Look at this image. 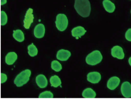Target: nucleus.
<instances>
[{"instance_id":"obj_1","label":"nucleus","mask_w":131,"mask_h":99,"mask_svg":"<svg viewBox=\"0 0 131 99\" xmlns=\"http://www.w3.org/2000/svg\"><path fill=\"white\" fill-rule=\"evenodd\" d=\"M74 7L77 13L82 17H88L90 14L91 5L89 0H75Z\"/></svg>"},{"instance_id":"obj_2","label":"nucleus","mask_w":131,"mask_h":99,"mask_svg":"<svg viewBox=\"0 0 131 99\" xmlns=\"http://www.w3.org/2000/svg\"><path fill=\"white\" fill-rule=\"evenodd\" d=\"M31 74V71L29 70L23 71L17 76L14 80V84L17 86H22L29 80Z\"/></svg>"},{"instance_id":"obj_3","label":"nucleus","mask_w":131,"mask_h":99,"mask_svg":"<svg viewBox=\"0 0 131 99\" xmlns=\"http://www.w3.org/2000/svg\"><path fill=\"white\" fill-rule=\"evenodd\" d=\"M103 56L100 51H94L89 54L86 58V62L89 65L95 66L102 61Z\"/></svg>"},{"instance_id":"obj_4","label":"nucleus","mask_w":131,"mask_h":99,"mask_svg":"<svg viewBox=\"0 0 131 99\" xmlns=\"http://www.w3.org/2000/svg\"><path fill=\"white\" fill-rule=\"evenodd\" d=\"M56 26L58 30L63 31L66 30L68 25V20L66 15L59 14L57 16Z\"/></svg>"},{"instance_id":"obj_5","label":"nucleus","mask_w":131,"mask_h":99,"mask_svg":"<svg viewBox=\"0 0 131 99\" xmlns=\"http://www.w3.org/2000/svg\"><path fill=\"white\" fill-rule=\"evenodd\" d=\"M34 16L33 14V9L29 8L27 11L24 23V26L26 29H29L32 23H33Z\"/></svg>"},{"instance_id":"obj_6","label":"nucleus","mask_w":131,"mask_h":99,"mask_svg":"<svg viewBox=\"0 0 131 99\" xmlns=\"http://www.w3.org/2000/svg\"><path fill=\"white\" fill-rule=\"evenodd\" d=\"M111 54L113 57L119 60H122L125 57V54L123 49L118 46H115L112 48Z\"/></svg>"},{"instance_id":"obj_7","label":"nucleus","mask_w":131,"mask_h":99,"mask_svg":"<svg viewBox=\"0 0 131 99\" xmlns=\"http://www.w3.org/2000/svg\"><path fill=\"white\" fill-rule=\"evenodd\" d=\"M121 91L123 96L126 98L131 97V84L129 82L126 81L121 86Z\"/></svg>"},{"instance_id":"obj_8","label":"nucleus","mask_w":131,"mask_h":99,"mask_svg":"<svg viewBox=\"0 0 131 99\" xmlns=\"http://www.w3.org/2000/svg\"><path fill=\"white\" fill-rule=\"evenodd\" d=\"M87 79L88 81L92 83H98L101 80V75L99 72H90L87 75Z\"/></svg>"},{"instance_id":"obj_9","label":"nucleus","mask_w":131,"mask_h":99,"mask_svg":"<svg viewBox=\"0 0 131 99\" xmlns=\"http://www.w3.org/2000/svg\"><path fill=\"white\" fill-rule=\"evenodd\" d=\"M34 35L37 38H42L43 37L45 33V27L42 24H38L34 28Z\"/></svg>"},{"instance_id":"obj_10","label":"nucleus","mask_w":131,"mask_h":99,"mask_svg":"<svg viewBox=\"0 0 131 99\" xmlns=\"http://www.w3.org/2000/svg\"><path fill=\"white\" fill-rule=\"evenodd\" d=\"M120 82V79L117 77H111L107 82V87L109 90H113L119 86Z\"/></svg>"},{"instance_id":"obj_11","label":"nucleus","mask_w":131,"mask_h":99,"mask_svg":"<svg viewBox=\"0 0 131 99\" xmlns=\"http://www.w3.org/2000/svg\"><path fill=\"white\" fill-rule=\"evenodd\" d=\"M71 53L69 51L60 50L57 52V58L61 61H66L71 56Z\"/></svg>"},{"instance_id":"obj_12","label":"nucleus","mask_w":131,"mask_h":99,"mask_svg":"<svg viewBox=\"0 0 131 99\" xmlns=\"http://www.w3.org/2000/svg\"><path fill=\"white\" fill-rule=\"evenodd\" d=\"M36 82L38 86L41 88H45L48 84L46 77L43 74H39L36 77Z\"/></svg>"},{"instance_id":"obj_13","label":"nucleus","mask_w":131,"mask_h":99,"mask_svg":"<svg viewBox=\"0 0 131 99\" xmlns=\"http://www.w3.org/2000/svg\"><path fill=\"white\" fill-rule=\"evenodd\" d=\"M86 32L84 27L82 26H78L73 28L72 31V35L74 37L78 39L83 36Z\"/></svg>"},{"instance_id":"obj_14","label":"nucleus","mask_w":131,"mask_h":99,"mask_svg":"<svg viewBox=\"0 0 131 99\" xmlns=\"http://www.w3.org/2000/svg\"><path fill=\"white\" fill-rule=\"evenodd\" d=\"M103 5L106 11L108 13H113L115 9V4L110 0H104L103 2Z\"/></svg>"},{"instance_id":"obj_15","label":"nucleus","mask_w":131,"mask_h":99,"mask_svg":"<svg viewBox=\"0 0 131 99\" xmlns=\"http://www.w3.org/2000/svg\"><path fill=\"white\" fill-rule=\"evenodd\" d=\"M17 59V54L15 52L8 53L6 57V63L9 65H13Z\"/></svg>"},{"instance_id":"obj_16","label":"nucleus","mask_w":131,"mask_h":99,"mask_svg":"<svg viewBox=\"0 0 131 99\" xmlns=\"http://www.w3.org/2000/svg\"><path fill=\"white\" fill-rule=\"evenodd\" d=\"M82 96L84 98H94L96 97V94L93 90L90 88H88L83 91Z\"/></svg>"},{"instance_id":"obj_17","label":"nucleus","mask_w":131,"mask_h":99,"mask_svg":"<svg viewBox=\"0 0 131 99\" xmlns=\"http://www.w3.org/2000/svg\"><path fill=\"white\" fill-rule=\"evenodd\" d=\"M13 36L14 39L19 42H23L25 39L24 34L20 30L17 29L14 31Z\"/></svg>"},{"instance_id":"obj_18","label":"nucleus","mask_w":131,"mask_h":99,"mask_svg":"<svg viewBox=\"0 0 131 99\" xmlns=\"http://www.w3.org/2000/svg\"><path fill=\"white\" fill-rule=\"evenodd\" d=\"M52 86L54 87H58L61 85L62 84L61 80L58 76L54 75L51 77L50 80Z\"/></svg>"},{"instance_id":"obj_19","label":"nucleus","mask_w":131,"mask_h":99,"mask_svg":"<svg viewBox=\"0 0 131 99\" xmlns=\"http://www.w3.org/2000/svg\"><path fill=\"white\" fill-rule=\"evenodd\" d=\"M28 53L30 56H35L38 54V50L33 43L28 46Z\"/></svg>"},{"instance_id":"obj_20","label":"nucleus","mask_w":131,"mask_h":99,"mask_svg":"<svg viewBox=\"0 0 131 99\" xmlns=\"http://www.w3.org/2000/svg\"><path fill=\"white\" fill-rule=\"evenodd\" d=\"M51 67L53 70L56 72H59L62 69V65L57 61H53L52 62Z\"/></svg>"},{"instance_id":"obj_21","label":"nucleus","mask_w":131,"mask_h":99,"mask_svg":"<svg viewBox=\"0 0 131 99\" xmlns=\"http://www.w3.org/2000/svg\"><path fill=\"white\" fill-rule=\"evenodd\" d=\"M53 97V94L50 91H46L40 94L39 96V98H52Z\"/></svg>"},{"instance_id":"obj_22","label":"nucleus","mask_w":131,"mask_h":99,"mask_svg":"<svg viewBox=\"0 0 131 99\" xmlns=\"http://www.w3.org/2000/svg\"><path fill=\"white\" fill-rule=\"evenodd\" d=\"M7 22V16L4 11L1 12V25L4 26Z\"/></svg>"},{"instance_id":"obj_23","label":"nucleus","mask_w":131,"mask_h":99,"mask_svg":"<svg viewBox=\"0 0 131 99\" xmlns=\"http://www.w3.org/2000/svg\"><path fill=\"white\" fill-rule=\"evenodd\" d=\"M125 37L127 41L131 42V28L129 29L126 32Z\"/></svg>"},{"instance_id":"obj_24","label":"nucleus","mask_w":131,"mask_h":99,"mask_svg":"<svg viewBox=\"0 0 131 99\" xmlns=\"http://www.w3.org/2000/svg\"><path fill=\"white\" fill-rule=\"evenodd\" d=\"M7 75L4 73L1 74V83L2 84L5 83L7 80Z\"/></svg>"},{"instance_id":"obj_25","label":"nucleus","mask_w":131,"mask_h":99,"mask_svg":"<svg viewBox=\"0 0 131 99\" xmlns=\"http://www.w3.org/2000/svg\"><path fill=\"white\" fill-rule=\"evenodd\" d=\"M7 3V0H1V5H3Z\"/></svg>"},{"instance_id":"obj_26","label":"nucleus","mask_w":131,"mask_h":99,"mask_svg":"<svg viewBox=\"0 0 131 99\" xmlns=\"http://www.w3.org/2000/svg\"><path fill=\"white\" fill-rule=\"evenodd\" d=\"M128 62L129 65L131 66V57H129V59Z\"/></svg>"},{"instance_id":"obj_27","label":"nucleus","mask_w":131,"mask_h":99,"mask_svg":"<svg viewBox=\"0 0 131 99\" xmlns=\"http://www.w3.org/2000/svg\"></svg>"},{"instance_id":"obj_28","label":"nucleus","mask_w":131,"mask_h":99,"mask_svg":"<svg viewBox=\"0 0 131 99\" xmlns=\"http://www.w3.org/2000/svg\"></svg>"}]
</instances>
